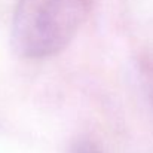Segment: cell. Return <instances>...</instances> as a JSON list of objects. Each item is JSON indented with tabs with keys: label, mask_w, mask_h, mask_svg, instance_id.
<instances>
[{
	"label": "cell",
	"mask_w": 153,
	"mask_h": 153,
	"mask_svg": "<svg viewBox=\"0 0 153 153\" xmlns=\"http://www.w3.org/2000/svg\"><path fill=\"white\" fill-rule=\"evenodd\" d=\"M94 0H18L12 18L10 45L27 59L61 52L76 36Z\"/></svg>",
	"instance_id": "obj_1"
},
{
	"label": "cell",
	"mask_w": 153,
	"mask_h": 153,
	"mask_svg": "<svg viewBox=\"0 0 153 153\" xmlns=\"http://www.w3.org/2000/svg\"><path fill=\"white\" fill-rule=\"evenodd\" d=\"M70 153H104V152H102L97 144L83 140V141L74 143L73 147H71V150H70Z\"/></svg>",
	"instance_id": "obj_2"
},
{
	"label": "cell",
	"mask_w": 153,
	"mask_h": 153,
	"mask_svg": "<svg viewBox=\"0 0 153 153\" xmlns=\"http://www.w3.org/2000/svg\"><path fill=\"white\" fill-rule=\"evenodd\" d=\"M152 97H153V89H152Z\"/></svg>",
	"instance_id": "obj_3"
}]
</instances>
